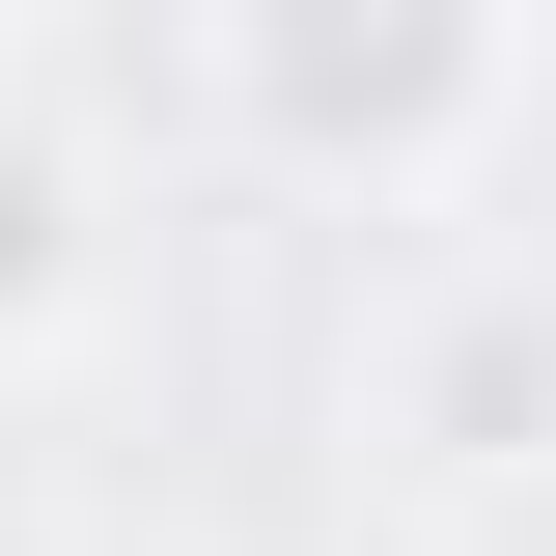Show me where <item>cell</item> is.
Segmentation results:
<instances>
[{
    "label": "cell",
    "instance_id": "6da1fadb",
    "mask_svg": "<svg viewBox=\"0 0 556 556\" xmlns=\"http://www.w3.org/2000/svg\"><path fill=\"white\" fill-rule=\"evenodd\" d=\"M195 112L306 195H445L501 112H529V28L501 0H223L195 28Z\"/></svg>",
    "mask_w": 556,
    "mask_h": 556
},
{
    "label": "cell",
    "instance_id": "7a4b0ae2",
    "mask_svg": "<svg viewBox=\"0 0 556 556\" xmlns=\"http://www.w3.org/2000/svg\"><path fill=\"white\" fill-rule=\"evenodd\" d=\"M390 445L417 473H556V251H473L390 306Z\"/></svg>",
    "mask_w": 556,
    "mask_h": 556
},
{
    "label": "cell",
    "instance_id": "3957f363",
    "mask_svg": "<svg viewBox=\"0 0 556 556\" xmlns=\"http://www.w3.org/2000/svg\"><path fill=\"white\" fill-rule=\"evenodd\" d=\"M84 278H112V167H84V139H56V84H28V112H0V362H28V334H84Z\"/></svg>",
    "mask_w": 556,
    "mask_h": 556
},
{
    "label": "cell",
    "instance_id": "277c9868",
    "mask_svg": "<svg viewBox=\"0 0 556 556\" xmlns=\"http://www.w3.org/2000/svg\"><path fill=\"white\" fill-rule=\"evenodd\" d=\"M0 112H28V28H0Z\"/></svg>",
    "mask_w": 556,
    "mask_h": 556
}]
</instances>
